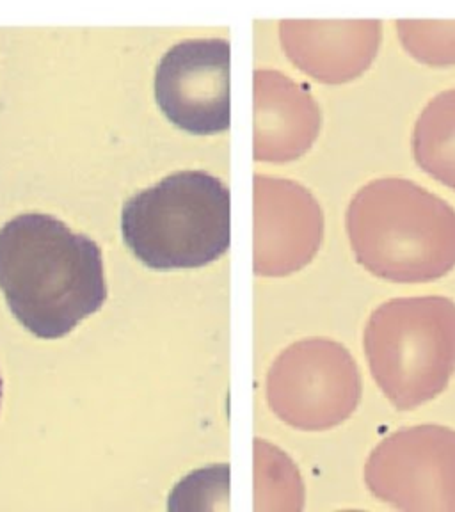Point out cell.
I'll return each instance as SVG.
<instances>
[{"instance_id": "obj_3", "label": "cell", "mask_w": 455, "mask_h": 512, "mask_svg": "<svg viewBox=\"0 0 455 512\" xmlns=\"http://www.w3.org/2000/svg\"><path fill=\"white\" fill-rule=\"evenodd\" d=\"M232 47L223 38L185 40L169 48L155 73V98L176 128L217 136L232 125Z\"/></svg>"}, {"instance_id": "obj_6", "label": "cell", "mask_w": 455, "mask_h": 512, "mask_svg": "<svg viewBox=\"0 0 455 512\" xmlns=\"http://www.w3.org/2000/svg\"><path fill=\"white\" fill-rule=\"evenodd\" d=\"M400 41L411 56L431 66L455 64V22L400 20Z\"/></svg>"}, {"instance_id": "obj_7", "label": "cell", "mask_w": 455, "mask_h": 512, "mask_svg": "<svg viewBox=\"0 0 455 512\" xmlns=\"http://www.w3.org/2000/svg\"><path fill=\"white\" fill-rule=\"evenodd\" d=\"M2 376H0V408H2Z\"/></svg>"}, {"instance_id": "obj_5", "label": "cell", "mask_w": 455, "mask_h": 512, "mask_svg": "<svg viewBox=\"0 0 455 512\" xmlns=\"http://www.w3.org/2000/svg\"><path fill=\"white\" fill-rule=\"evenodd\" d=\"M416 159L432 175L455 185V89L432 100L418 121Z\"/></svg>"}, {"instance_id": "obj_4", "label": "cell", "mask_w": 455, "mask_h": 512, "mask_svg": "<svg viewBox=\"0 0 455 512\" xmlns=\"http://www.w3.org/2000/svg\"><path fill=\"white\" fill-rule=\"evenodd\" d=\"M383 24L368 22H281L280 38L288 59L324 82H345L374 61Z\"/></svg>"}, {"instance_id": "obj_2", "label": "cell", "mask_w": 455, "mask_h": 512, "mask_svg": "<svg viewBox=\"0 0 455 512\" xmlns=\"http://www.w3.org/2000/svg\"><path fill=\"white\" fill-rule=\"evenodd\" d=\"M121 232L150 269L207 267L232 246L230 187L207 171L166 176L125 203Z\"/></svg>"}, {"instance_id": "obj_1", "label": "cell", "mask_w": 455, "mask_h": 512, "mask_svg": "<svg viewBox=\"0 0 455 512\" xmlns=\"http://www.w3.org/2000/svg\"><path fill=\"white\" fill-rule=\"evenodd\" d=\"M0 290L32 335L61 338L104 306L102 253L54 217L22 214L0 230Z\"/></svg>"}]
</instances>
